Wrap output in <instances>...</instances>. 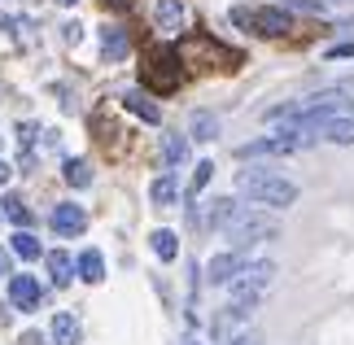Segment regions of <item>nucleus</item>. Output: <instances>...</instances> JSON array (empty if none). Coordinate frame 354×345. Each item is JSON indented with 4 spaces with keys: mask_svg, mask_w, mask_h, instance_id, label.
<instances>
[{
    "mask_svg": "<svg viewBox=\"0 0 354 345\" xmlns=\"http://www.w3.org/2000/svg\"><path fill=\"white\" fill-rule=\"evenodd\" d=\"M236 214H241V205L232 197H214L210 201V214H206V227H227Z\"/></svg>",
    "mask_w": 354,
    "mask_h": 345,
    "instance_id": "obj_17",
    "label": "nucleus"
},
{
    "mask_svg": "<svg viewBox=\"0 0 354 345\" xmlns=\"http://www.w3.org/2000/svg\"><path fill=\"white\" fill-rule=\"evenodd\" d=\"M236 192L250 197V201H258V205H271V210H289V205L297 201V184L284 179L280 171H271V167L236 171Z\"/></svg>",
    "mask_w": 354,
    "mask_h": 345,
    "instance_id": "obj_1",
    "label": "nucleus"
},
{
    "mask_svg": "<svg viewBox=\"0 0 354 345\" xmlns=\"http://www.w3.org/2000/svg\"><path fill=\"white\" fill-rule=\"evenodd\" d=\"M145 88H153V92H175L184 84V66H180V53H153V57L145 62Z\"/></svg>",
    "mask_w": 354,
    "mask_h": 345,
    "instance_id": "obj_6",
    "label": "nucleus"
},
{
    "mask_svg": "<svg viewBox=\"0 0 354 345\" xmlns=\"http://www.w3.org/2000/svg\"><path fill=\"white\" fill-rule=\"evenodd\" d=\"M48 275H53V284H57V288L71 284V280H75V262H71V254L53 250V254H48Z\"/></svg>",
    "mask_w": 354,
    "mask_h": 345,
    "instance_id": "obj_20",
    "label": "nucleus"
},
{
    "mask_svg": "<svg viewBox=\"0 0 354 345\" xmlns=\"http://www.w3.org/2000/svg\"><path fill=\"white\" fill-rule=\"evenodd\" d=\"M232 22L241 26V31H254V35H289V9H232Z\"/></svg>",
    "mask_w": 354,
    "mask_h": 345,
    "instance_id": "obj_5",
    "label": "nucleus"
},
{
    "mask_svg": "<svg viewBox=\"0 0 354 345\" xmlns=\"http://www.w3.org/2000/svg\"><path fill=\"white\" fill-rule=\"evenodd\" d=\"M48 223L57 236H84V227H88V210L79 201H57L53 205V214H48Z\"/></svg>",
    "mask_w": 354,
    "mask_h": 345,
    "instance_id": "obj_7",
    "label": "nucleus"
},
{
    "mask_svg": "<svg viewBox=\"0 0 354 345\" xmlns=\"http://www.w3.org/2000/svg\"><path fill=\"white\" fill-rule=\"evenodd\" d=\"M0 214H5L13 227H31V205H26L22 197H5L0 201Z\"/></svg>",
    "mask_w": 354,
    "mask_h": 345,
    "instance_id": "obj_24",
    "label": "nucleus"
},
{
    "mask_svg": "<svg viewBox=\"0 0 354 345\" xmlns=\"http://www.w3.org/2000/svg\"><path fill=\"white\" fill-rule=\"evenodd\" d=\"M22 345H48V341L39 337V333H26V337H22Z\"/></svg>",
    "mask_w": 354,
    "mask_h": 345,
    "instance_id": "obj_30",
    "label": "nucleus"
},
{
    "mask_svg": "<svg viewBox=\"0 0 354 345\" xmlns=\"http://www.w3.org/2000/svg\"><path fill=\"white\" fill-rule=\"evenodd\" d=\"M232 345H258V337H236Z\"/></svg>",
    "mask_w": 354,
    "mask_h": 345,
    "instance_id": "obj_33",
    "label": "nucleus"
},
{
    "mask_svg": "<svg viewBox=\"0 0 354 345\" xmlns=\"http://www.w3.org/2000/svg\"><path fill=\"white\" fill-rule=\"evenodd\" d=\"M0 218H5V214H0Z\"/></svg>",
    "mask_w": 354,
    "mask_h": 345,
    "instance_id": "obj_37",
    "label": "nucleus"
},
{
    "mask_svg": "<svg viewBox=\"0 0 354 345\" xmlns=\"http://www.w3.org/2000/svg\"><path fill=\"white\" fill-rule=\"evenodd\" d=\"M241 271H245V258H241V250L214 254V258L206 262V280H210V284H232Z\"/></svg>",
    "mask_w": 354,
    "mask_h": 345,
    "instance_id": "obj_9",
    "label": "nucleus"
},
{
    "mask_svg": "<svg viewBox=\"0 0 354 345\" xmlns=\"http://www.w3.org/2000/svg\"><path fill=\"white\" fill-rule=\"evenodd\" d=\"M271 275H276V262H267V258L263 262H245V271L227 284V288H232V306H227V310H232V315H250L258 306V297H263V288L271 284Z\"/></svg>",
    "mask_w": 354,
    "mask_h": 345,
    "instance_id": "obj_2",
    "label": "nucleus"
},
{
    "mask_svg": "<svg viewBox=\"0 0 354 345\" xmlns=\"http://www.w3.org/2000/svg\"><path fill=\"white\" fill-rule=\"evenodd\" d=\"M48 337H53V345H79V341H84V328H79V319L71 310H62V315H53Z\"/></svg>",
    "mask_w": 354,
    "mask_h": 345,
    "instance_id": "obj_13",
    "label": "nucleus"
},
{
    "mask_svg": "<svg viewBox=\"0 0 354 345\" xmlns=\"http://www.w3.org/2000/svg\"><path fill=\"white\" fill-rule=\"evenodd\" d=\"M62 175H66V184H71V188H88L92 184V167H88L84 158H66L62 162Z\"/></svg>",
    "mask_w": 354,
    "mask_h": 345,
    "instance_id": "obj_23",
    "label": "nucleus"
},
{
    "mask_svg": "<svg viewBox=\"0 0 354 345\" xmlns=\"http://www.w3.org/2000/svg\"><path fill=\"white\" fill-rule=\"evenodd\" d=\"M328 57L337 62V57H354V44H337V48H328Z\"/></svg>",
    "mask_w": 354,
    "mask_h": 345,
    "instance_id": "obj_29",
    "label": "nucleus"
},
{
    "mask_svg": "<svg viewBox=\"0 0 354 345\" xmlns=\"http://www.w3.org/2000/svg\"><path fill=\"white\" fill-rule=\"evenodd\" d=\"M319 140H333V144H354V118H328L319 127Z\"/></svg>",
    "mask_w": 354,
    "mask_h": 345,
    "instance_id": "obj_19",
    "label": "nucleus"
},
{
    "mask_svg": "<svg viewBox=\"0 0 354 345\" xmlns=\"http://www.w3.org/2000/svg\"><path fill=\"white\" fill-rule=\"evenodd\" d=\"M105 5H110V9H127L131 0H105Z\"/></svg>",
    "mask_w": 354,
    "mask_h": 345,
    "instance_id": "obj_32",
    "label": "nucleus"
},
{
    "mask_svg": "<svg viewBox=\"0 0 354 345\" xmlns=\"http://www.w3.org/2000/svg\"><path fill=\"white\" fill-rule=\"evenodd\" d=\"M122 109H131L140 122H149V127H158L162 122V109H158V101L149 92H140V88H131V92H122Z\"/></svg>",
    "mask_w": 354,
    "mask_h": 345,
    "instance_id": "obj_12",
    "label": "nucleus"
},
{
    "mask_svg": "<svg viewBox=\"0 0 354 345\" xmlns=\"http://www.w3.org/2000/svg\"><path fill=\"white\" fill-rule=\"evenodd\" d=\"M75 275L84 284H101L105 280V254L101 250H84V254H79V262H75Z\"/></svg>",
    "mask_w": 354,
    "mask_h": 345,
    "instance_id": "obj_14",
    "label": "nucleus"
},
{
    "mask_svg": "<svg viewBox=\"0 0 354 345\" xmlns=\"http://www.w3.org/2000/svg\"><path fill=\"white\" fill-rule=\"evenodd\" d=\"M9 175H13V167H9V162H0V188L9 184Z\"/></svg>",
    "mask_w": 354,
    "mask_h": 345,
    "instance_id": "obj_31",
    "label": "nucleus"
},
{
    "mask_svg": "<svg viewBox=\"0 0 354 345\" xmlns=\"http://www.w3.org/2000/svg\"><path fill=\"white\" fill-rule=\"evenodd\" d=\"M188 136H193V140H214V136H219V118L210 114V109H193V118H188Z\"/></svg>",
    "mask_w": 354,
    "mask_h": 345,
    "instance_id": "obj_15",
    "label": "nucleus"
},
{
    "mask_svg": "<svg viewBox=\"0 0 354 345\" xmlns=\"http://www.w3.org/2000/svg\"><path fill=\"white\" fill-rule=\"evenodd\" d=\"M289 9H302V13H319V0H284Z\"/></svg>",
    "mask_w": 354,
    "mask_h": 345,
    "instance_id": "obj_28",
    "label": "nucleus"
},
{
    "mask_svg": "<svg viewBox=\"0 0 354 345\" xmlns=\"http://www.w3.org/2000/svg\"><path fill=\"white\" fill-rule=\"evenodd\" d=\"M149 245H153V254L162 262H175V258H180V236H175L171 227H158L153 236H149Z\"/></svg>",
    "mask_w": 354,
    "mask_h": 345,
    "instance_id": "obj_18",
    "label": "nucleus"
},
{
    "mask_svg": "<svg viewBox=\"0 0 354 345\" xmlns=\"http://www.w3.org/2000/svg\"><path fill=\"white\" fill-rule=\"evenodd\" d=\"M227 232V241H232V250H245V245H258V241H271L276 236V218L263 214V210H241L232 223L223 227Z\"/></svg>",
    "mask_w": 354,
    "mask_h": 345,
    "instance_id": "obj_4",
    "label": "nucleus"
},
{
    "mask_svg": "<svg viewBox=\"0 0 354 345\" xmlns=\"http://www.w3.org/2000/svg\"><path fill=\"white\" fill-rule=\"evenodd\" d=\"M153 22H158L162 35H180L184 26H188V5H184V0H158Z\"/></svg>",
    "mask_w": 354,
    "mask_h": 345,
    "instance_id": "obj_10",
    "label": "nucleus"
},
{
    "mask_svg": "<svg viewBox=\"0 0 354 345\" xmlns=\"http://www.w3.org/2000/svg\"><path fill=\"white\" fill-rule=\"evenodd\" d=\"M0 275H5V254H0Z\"/></svg>",
    "mask_w": 354,
    "mask_h": 345,
    "instance_id": "obj_35",
    "label": "nucleus"
},
{
    "mask_svg": "<svg viewBox=\"0 0 354 345\" xmlns=\"http://www.w3.org/2000/svg\"><path fill=\"white\" fill-rule=\"evenodd\" d=\"M9 301L18 310H39V306H44V288L22 271V275H13V280H9Z\"/></svg>",
    "mask_w": 354,
    "mask_h": 345,
    "instance_id": "obj_8",
    "label": "nucleus"
},
{
    "mask_svg": "<svg viewBox=\"0 0 354 345\" xmlns=\"http://www.w3.org/2000/svg\"><path fill=\"white\" fill-rule=\"evenodd\" d=\"M210 175H214V162H197V171H193V184H188V197L197 201V192L210 184Z\"/></svg>",
    "mask_w": 354,
    "mask_h": 345,
    "instance_id": "obj_26",
    "label": "nucleus"
},
{
    "mask_svg": "<svg viewBox=\"0 0 354 345\" xmlns=\"http://www.w3.org/2000/svg\"><path fill=\"white\" fill-rule=\"evenodd\" d=\"M180 345H201V341H180Z\"/></svg>",
    "mask_w": 354,
    "mask_h": 345,
    "instance_id": "obj_36",
    "label": "nucleus"
},
{
    "mask_svg": "<svg viewBox=\"0 0 354 345\" xmlns=\"http://www.w3.org/2000/svg\"><path fill=\"white\" fill-rule=\"evenodd\" d=\"M9 250H13V254H18L22 262H35L39 254H44V250H39V241L31 236V227H18V232H13V241H9Z\"/></svg>",
    "mask_w": 354,
    "mask_h": 345,
    "instance_id": "obj_21",
    "label": "nucleus"
},
{
    "mask_svg": "<svg viewBox=\"0 0 354 345\" xmlns=\"http://www.w3.org/2000/svg\"><path fill=\"white\" fill-rule=\"evenodd\" d=\"M149 197H153V205H175V197H180V184H175V175H158L153 188H149Z\"/></svg>",
    "mask_w": 354,
    "mask_h": 345,
    "instance_id": "obj_22",
    "label": "nucleus"
},
{
    "mask_svg": "<svg viewBox=\"0 0 354 345\" xmlns=\"http://www.w3.org/2000/svg\"><path fill=\"white\" fill-rule=\"evenodd\" d=\"M162 162L167 167H184L188 162V140L180 131H162Z\"/></svg>",
    "mask_w": 354,
    "mask_h": 345,
    "instance_id": "obj_16",
    "label": "nucleus"
},
{
    "mask_svg": "<svg viewBox=\"0 0 354 345\" xmlns=\"http://www.w3.org/2000/svg\"><path fill=\"white\" fill-rule=\"evenodd\" d=\"M57 5H66V9H71V5H79V0H57Z\"/></svg>",
    "mask_w": 354,
    "mask_h": 345,
    "instance_id": "obj_34",
    "label": "nucleus"
},
{
    "mask_svg": "<svg viewBox=\"0 0 354 345\" xmlns=\"http://www.w3.org/2000/svg\"><path fill=\"white\" fill-rule=\"evenodd\" d=\"M131 53V35H127V26H101V57L105 62H122Z\"/></svg>",
    "mask_w": 354,
    "mask_h": 345,
    "instance_id": "obj_11",
    "label": "nucleus"
},
{
    "mask_svg": "<svg viewBox=\"0 0 354 345\" xmlns=\"http://www.w3.org/2000/svg\"><path fill=\"white\" fill-rule=\"evenodd\" d=\"M35 136H39V122H22L18 127V149H22V162H31V149H35Z\"/></svg>",
    "mask_w": 354,
    "mask_h": 345,
    "instance_id": "obj_25",
    "label": "nucleus"
},
{
    "mask_svg": "<svg viewBox=\"0 0 354 345\" xmlns=\"http://www.w3.org/2000/svg\"><path fill=\"white\" fill-rule=\"evenodd\" d=\"M319 131H306V127H284V131H271V136H258V140L241 144L236 153L241 158H263V153H297V149L315 144Z\"/></svg>",
    "mask_w": 354,
    "mask_h": 345,
    "instance_id": "obj_3",
    "label": "nucleus"
},
{
    "mask_svg": "<svg viewBox=\"0 0 354 345\" xmlns=\"http://www.w3.org/2000/svg\"><path fill=\"white\" fill-rule=\"evenodd\" d=\"M62 35H66V44H79V39H84V26H79V22H66Z\"/></svg>",
    "mask_w": 354,
    "mask_h": 345,
    "instance_id": "obj_27",
    "label": "nucleus"
}]
</instances>
